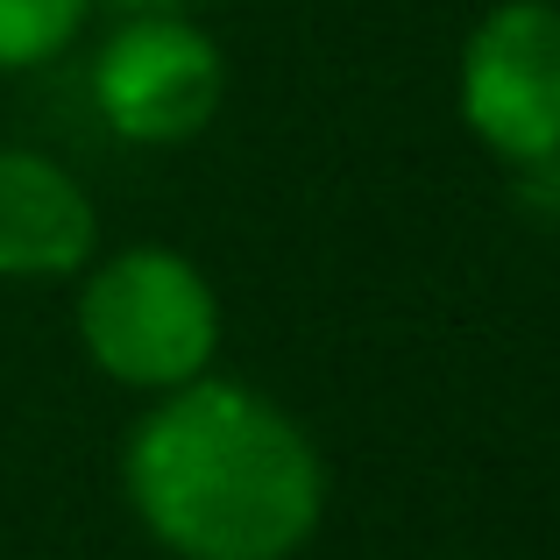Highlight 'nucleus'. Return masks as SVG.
I'll return each mask as SVG.
<instances>
[{
    "label": "nucleus",
    "instance_id": "obj_1",
    "mask_svg": "<svg viewBox=\"0 0 560 560\" xmlns=\"http://www.w3.org/2000/svg\"><path fill=\"white\" fill-rule=\"evenodd\" d=\"M128 504L178 560H291L313 539L327 476L270 397L178 383L128 433Z\"/></svg>",
    "mask_w": 560,
    "mask_h": 560
},
{
    "label": "nucleus",
    "instance_id": "obj_2",
    "mask_svg": "<svg viewBox=\"0 0 560 560\" xmlns=\"http://www.w3.org/2000/svg\"><path fill=\"white\" fill-rule=\"evenodd\" d=\"M79 341L128 390H178L213 362L220 299L178 248H128L85 277Z\"/></svg>",
    "mask_w": 560,
    "mask_h": 560
},
{
    "label": "nucleus",
    "instance_id": "obj_3",
    "mask_svg": "<svg viewBox=\"0 0 560 560\" xmlns=\"http://www.w3.org/2000/svg\"><path fill=\"white\" fill-rule=\"evenodd\" d=\"M462 114L497 156L553 164L560 156V8L504 0L476 22L462 50Z\"/></svg>",
    "mask_w": 560,
    "mask_h": 560
},
{
    "label": "nucleus",
    "instance_id": "obj_4",
    "mask_svg": "<svg viewBox=\"0 0 560 560\" xmlns=\"http://www.w3.org/2000/svg\"><path fill=\"white\" fill-rule=\"evenodd\" d=\"M220 50L178 14H136L93 65V100L128 142H191L220 107Z\"/></svg>",
    "mask_w": 560,
    "mask_h": 560
},
{
    "label": "nucleus",
    "instance_id": "obj_5",
    "mask_svg": "<svg viewBox=\"0 0 560 560\" xmlns=\"http://www.w3.org/2000/svg\"><path fill=\"white\" fill-rule=\"evenodd\" d=\"M93 199L36 150H0V277H71L93 256Z\"/></svg>",
    "mask_w": 560,
    "mask_h": 560
},
{
    "label": "nucleus",
    "instance_id": "obj_6",
    "mask_svg": "<svg viewBox=\"0 0 560 560\" xmlns=\"http://www.w3.org/2000/svg\"><path fill=\"white\" fill-rule=\"evenodd\" d=\"M85 22V0H0V71L57 57Z\"/></svg>",
    "mask_w": 560,
    "mask_h": 560
}]
</instances>
